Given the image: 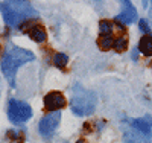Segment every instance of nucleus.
Instances as JSON below:
<instances>
[{
	"instance_id": "obj_1",
	"label": "nucleus",
	"mask_w": 152,
	"mask_h": 143,
	"mask_svg": "<svg viewBox=\"0 0 152 143\" xmlns=\"http://www.w3.org/2000/svg\"><path fill=\"white\" fill-rule=\"evenodd\" d=\"M0 11L5 18V23L9 28H24L29 20L38 18V12L35 8L28 2H20V0H12V2H2Z\"/></svg>"
},
{
	"instance_id": "obj_2",
	"label": "nucleus",
	"mask_w": 152,
	"mask_h": 143,
	"mask_svg": "<svg viewBox=\"0 0 152 143\" xmlns=\"http://www.w3.org/2000/svg\"><path fill=\"white\" fill-rule=\"evenodd\" d=\"M35 59V55L31 50L21 49L15 44L9 43L5 49V54L2 55V62H0V67L5 75V78L9 81V85L14 87L15 84V73L18 70V67H21L23 64L31 62Z\"/></svg>"
},
{
	"instance_id": "obj_3",
	"label": "nucleus",
	"mask_w": 152,
	"mask_h": 143,
	"mask_svg": "<svg viewBox=\"0 0 152 143\" xmlns=\"http://www.w3.org/2000/svg\"><path fill=\"white\" fill-rule=\"evenodd\" d=\"M96 108V95L82 85H73V95L70 99V110L76 116H90Z\"/></svg>"
},
{
	"instance_id": "obj_4",
	"label": "nucleus",
	"mask_w": 152,
	"mask_h": 143,
	"mask_svg": "<svg viewBox=\"0 0 152 143\" xmlns=\"http://www.w3.org/2000/svg\"><path fill=\"white\" fill-rule=\"evenodd\" d=\"M31 117H32V108L29 103L17 99H11L8 102V119L14 125H23Z\"/></svg>"
},
{
	"instance_id": "obj_5",
	"label": "nucleus",
	"mask_w": 152,
	"mask_h": 143,
	"mask_svg": "<svg viewBox=\"0 0 152 143\" xmlns=\"http://www.w3.org/2000/svg\"><path fill=\"white\" fill-rule=\"evenodd\" d=\"M61 122V113L59 111H53L46 114L44 117L40 120L38 123V131H40V136L46 140H49L56 131V128Z\"/></svg>"
},
{
	"instance_id": "obj_6",
	"label": "nucleus",
	"mask_w": 152,
	"mask_h": 143,
	"mask_svg": "<svg viewBox=\"0 0 152 143\" xmlns=\"http://www.w3.org/2000/svg\"><path fill=\"white\" fill-rule=\"evenodd\" d=\"M129 123L135 131H138L142 136H145L148 140L152 139V117L151 116H143L140 119H131Z\"/></svg>"
},
{
	"instance_id": "obj_7",
	"label": "nucleus",
	"mask_w": 152,
	"mask_h": 143,
	"mask_svg": "<svg viewBox=\"0 0 152 143\" xmlns=\"http://www.w3.org/2000/svg\"><path fill=\"white\" fill-rule=\"evenodd\" d=\"M123 5V11H122V14L116 15V23L123 26V24H131L134 21H137V11L135 8L132 6L131 2H122Z\"/></svg>"
},
{
	"instance_id": "obj_8",
	"label": "nucleus",
	"mask_w": 152,
	"mask_h": 143,
	"mask_svg": "<svg viewBox=\"0 0 152 143\" xmlns=\"http://www.w3.org/2000/svg\"><path fill=\"white\" fill-rule=\"evenodd\" d=\"M66 105V98L62 96L59 92H50L44 96V107L50 113L58 111Z\"/></svg>"
},
{
	"instance_id": "obj_9",
	"label": "nucleus",
	"mask_w": 152,
	"mask_h": 143,
	"mask_svg": "<svg viewBox=\"0 0 152 143\" xmlns=\"http://www.w3.org/2000/svg\"><path fill=\"white\" fill-rule=\"evenodd\" d=\"M123 142L125 143H148V139L142 136L134 128H125L123 129Z\"/></svg>"
},
{
	"instance_id": "obj_10",
	"label": "nucleus",
	"mask_w": 152,
	"mask_h": 143,
	"mask_svg": "<svg viewBox=\"0 0 152 143\" xmlns=\"http://www.w3.org/2000/svg\"><path fill=\"white\" fill-rule=\"evenodd\" d=\"M138 50L146 56L152 55V35H143L140 38V41H138Z\"/></svg>"
},
{
	"instance_id": "obj_11",
	"label": "nucleus",
	"mask_w": 152,
	"mask_h": 143,
	"mask_svg": "<svg viewBox=\"0 0 152 143\" xmlns=\"http://www.w3.org/2000/svg\"><path fill=\"white\" fill-rule=\"evenodd\" d=\"M28 32H29V37L34 41H37V43L46 41V31H44V28H41V26H32Z\"/></svg>"
},
{
	"instance_id": "obj_12",
	"label": "nucleus",
	"mask_w": 152,
	"mask_h": 143,
	"mask_svg": "<svg viewBox=\"0 0 152 143\" xmlns=\"http://www.w3.org/2000/svg\"><path fill=\"white\" fill-rule=\"evenodd\" d=\"M113 31H114V26H113L111 21L102 20V21L99 23V34L102 35V37H110L113 34Z\"/></svg>"
},
{
	"instance_id": "obj_13",
	"label": "nucleus",
	"mask_w": 152,
	"mask_h": 143,
	"mask_svg": "<svg viewBox=\"0 0 152 143\" xmlns=\"http://www.w3.org/2000/svg\"><path fill=\"white\" fill-rule=\"evenodd\" d=\"M67 62H69V56L66 55V54H55V56H53V64L56 67H59V69H64L66 66H67Z\"/></svg>"
},
{
	"instance_id": "obj_14",
	"label": "nucleus",
	"mask_w": 152,
	"mask_h": 143,
	"mask_svg": "<svg viewBox=\"0 0 152 143\" xmlns=\"http://www.w3.org/2000/svg\"><path fill=\"white\" fill-rule=\"evenodd\" d=\"M113 47H114L116 52H123L126 47H128V40H126V37H119L117 40H114Z\"/></svg>"
},
{
	"instance_id": "obj_15",
	"label": "nucleus",
	"mask_w": 152,
	"mask_h": 143,
	"mask_svg": "<svg viewBox=\"0 0 152 143\" xmlns=\"http://www.w3.org/2000/svg\"><path fill=\"white\" fill-rule=\"evenodd\" d=\"M97 44H99L100 50H108V49L113 47L114 41L111 40V37H102V38H100V40L97 41Z\"/></svg>"
},
{
	"instance_id": "obj_16",
	"label": "nucleus",
	"mask_w": 152,
	"mask_h": 143,
	"mask_svg": "<svg viewBox=\"0 0 152 143\" xmlns=\"http://www.w3.org/2000/svg\"><path fill=\"white\" fill-rule=\"evenodd\" d=\"M138 26H140V31H142L145 35H149L151 29H149V24H148V21H146L145 18H142L140 21H138Z\"/></svg>"
},
{
	"instance_id": "obj_17",
	"label": "nucleus",
	"mask_w": 152,
	"mask_h": 143,
	"mask_svg": "<svg viewBox=\"0 0 152 143\" xmlns=\"http://www.w3.org/2000/svg\"><path fill=\"white\" fill-rule=\"evenodd\" d=\"M132 59H134V61H137V49H134V50H132Z\"/></svg>"
},
{
	"instance_id": "obj_18",
	"label": "nucleus",
	"mask_w": 152,
	"mask_h": 143,
	"mask_svg": "<svg viewBox=\"0 0 152 143\" xmlns=\"http://www.w3.org/2000/svg\"><path fill=\"white\" fill-rule=\"evenodd\" d=\"M0 92H2V82H0Z\"/></svg>"
},
{
	"instance_id": "obj_19",
	"label": "nucleus",
	"mask_w": 152,
	"mask_h": 143,
	"mask_svg": "<svg viewBox=\"0 0 152 143\" xmlns=\"http://www.w3.org/2000/svg\"><path fill=\"white\" fill-rule=\"evenodd\" d=\"M78 143H82V142H78Z\"/></svg>"
}]
</instances>
